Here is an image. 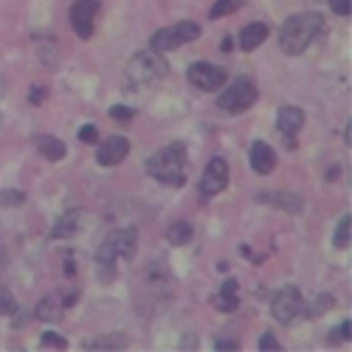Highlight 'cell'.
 <instances>
[{
  "label": "cell",
  "mask_w": 352,
  "mask_h": 352,
  "mask_svg": "<svg viewBox=\"0 0 352 352\" xmlns=\"http://www.w3.org/2000/svg\"><path fill=\"white\" fill-rule=\"evenodd\" d=\"M138 245V231L135 228H116L107 234V240L96 248L94 265H96V279L102 285H110L116 279V262L130 259Z\"/></svg>",
  "instance_id": "cell-1"
},
{
  "label": "cell",
  "mask_w": 352,
  "mask_h": 352,
  "mask_svg": "<svg viewBox=\"0 0 352 352\" xmlns=\"http://www.w3.org/2000/svg\"><path fill=\"white\" fill-rule=\"evenodd\" d=\"M327 23L324 17H321L318 12H299V14H293L282 23L279 28V48L287 54V56H299L305 54L313 40L324 32Z\"/></svg>",
  "instance_id": "cell-2"
},
{
  "label": "cell",
  "mask_w": 352,
  "mask_h": 352,
  "mask_svg": "<svg viewBox=\"0 0 352 352\" xmlns=\"http://www.w3.org/2000/svg\"><path fill=\"white\" fill-rule=\"evenodd\" d=\"M146 175L164 186H184L186 178V144L172 141L146 161Z\"/></svg>",
  "instance_id": "cell-3"
},
{
  "label": "cell",
  "mask_w": 352,
  "mask_h": 352,
  "mask_svg": "<svg viewBox=\"0 0 352 352\" xmlns=\"http://www.w3.org/2000/svg\"><path fill=\"white\" fill-rule=\"evenodd\" d=\"M169 74V65L164 60V54L158 51H138L130 65H127V82L135 85V87H144V85H153L158 79H164Z\"/></svg>",
  "instance_id": "cell-4"
},
{
  "label": "cell",
  "mask_w": 352,
  "mask_h": 352,
  "mask_svg": "<svg viewBox=\"0 0 352 352\" xmlns=\"http://www.w3.org/2000/svg\"><path fill=\"white\" fill-rule=\"evenodd\" d=\"M259 99V87L251 76H237L228 87H223V94L217 96V107L226 113H243Z\"/></svg>",
  "instance_id": "cell-5"
},
{
  "label": "cell",
  "mask_w": 352,
  "mask_h": 352,
  "mask_svg": "<svg viewBox=\"0 0 352 352\" xmlns=\"http://www.w3.org/2000/svg\"><path fill=\"white\" fill-rule=\"evenodd\" d=\"M200 37V25L195 20H184V23H175L169 28H161V32H155L150 37V48L158 51V54H169L175 48H181L192 40Z\"/></svg>",
  "instance_id": "cell-6"
},
{
  "label": "cell",
  "mask_w": 352,
  "mask_h": 352,
  "mask_svg": "<svg viewBox=\"0 0 352 352\" xmlns=\"http://www.w3.org/2000/svg\"><path fill=\"white\" fill-rule=\"evenodd\" d=\"M305 302H307V299L302 296V290H299V287L285 285L282 290H276V293H274L271 313H274V318L279 321V324L290 327L299 316H305Z\"/></svg>",
  "instance_id": "cell-7"
},
{
  "label": "cell",
  "mask_w": 352,
  "mask_h": 352,
  "mask_svg": "<svg viewBox=\"0 0 352 352\" xmlns=\"http://www.w3.org/2000/svg\"><path fill=\"white\" fill-rule=\"evenodd\" d=\"M99 0H76L68 12V20H71V28L79 40H91L94 37V20L99 14Z\"/></svg>",
  "instance_id": "cell-8"
},
{
  "label": "cell",
  "mask_w": 352,
  "mask_h": 352,
  "mask_svg": "<svg viewBox=\"0 0 352 352\" xmlns=\"http://www.w3.org/2000/svg\"><path fill=\"white\" fill-rule=\"evenodd\" d=\"M186 79H189L195 87H200V91L214 94V91H220V87L226 85L228 74H226L220 65H212V63H195V65L186 68Z\"/></svg>",
  "instance_id": "cell-9"
},
{
  "label": "cell",
  "mask_w": 352,
  "mask_h": 352,
  "mask_svg": "<svg viewBox=\"0 0 352 352\" xmlns=\"http://www.w3.org/2000/svg\"><path fill=\"white\" fill-rule=\"evenodd\" d=\"M226 186H228V164H226V158L214 155V158L206 164V169H203L200 192L209 197V195H220Z\"/></svg>",
  "instance_id": "cell-10"
},
{
  "label": "cell",
  "mask_w": 352,
  "mask_h": 352,
  "mask_svg": "<svg viewBox=\"0 0 352 352\" xmlns=\"http://www.w3.org/2000/svg\"><path fill=\"white\" fill-rule=\"evenodd\" d=\"M254 200L262 203V206H274L279 212H287V214H302L305 212V200L299 195H293V192H259Z\"/></svg>",
  "instance_id": "cell-11"
},
{
  "label": "cell",
  "mask_w": 352,
  "mask_h": 352,
  "mask_svg": "<svg viewBox=\"0 0 352 352\" xmlns=\"http://www.w3.org/2000/svg\"><path fill=\"white\" fill-rule=\"evenodd\" d=\"M130 153V141L124 135H110L107 141L99 144V153H96V164L99 166H116L122 164Z\"/></svg>",
  "instance_id": "cell-12"
},
{
  "label": "cell",
  "mask_w": 352,
  "mask_h": 352,
  "mask_svg": "<svg viewBox=\"0 0 352 352\" xmlns=\"http://www.w3.org/2000/svg\"><path fill=\"white\" fill-rule=\"evenodd\" d=\"M302 127H305V110L302 107H279V113H276V130L287 141L296 138V133Z\"/></svg>",
  "instance_id": "cell-13"
},
{
  "label": "cell",
  "mask_w": 352,
  "mask_h": 352,
  "mask_svg": "<svg viewBox=\"0 0 352 352\" xmlns=\"http://www.w3.org/2000/svg\"><path fill=\"white\" fill-rule=\"evenodd\" d=\"M274 166H276V153L265 141H254V146H251V169L256 175H271Z\"/></svg>",
  "instance_id": "cell-14"
},
{
  "label": "cell",
  "mask_w": 352,
  "mask_h": 352,
  "mask_svg": "<svg viewBox=\"0 0 352 352\" xmlns=\"http://www.w3.org/2000/svg\"><path fill=\"white\" fill-rule=\"evenodd\" d=\"M265 40H268V25L265 23H248L240 32V37H237L243 51H256Z\"/></svg>",
  "instance_id": "cell-15"
},
{
  "label": "cell",
  "mask_w": 352,
  "mask_h": 352,
  "mask_svg": "<svg viewBox=\"0 0 352 352\" xmlns=\"http://www.w3.org/2000/svg\"><path fill=\"white\" fill-rule=\"evenodd\" d=\"M240 299H237V279H226L220 293L214 296V307L223 310V313H231V310H237Z\"/></svg>",
  "instance_id": "cell-16"
},
{
  "label": "cell",
  "mask_w": 352,
  "mask_h": 352,
  "mask_svg": "<svg viewBox=\"0 0 352 352\" xmlns=\"http://www.w3.org/2000/svg\"><path fill=\"white\" fill-rule=\"evenodd\" d=\"M63 313H65V305L56 299V296H43V299L37 302V307H34V316H37L40 321H60Z\"/></svg>",
  "instance_id": "cell-17"
},
{
  "label": "cell",
  "mask_w": 352,
  "mask_h": 352,
  "mask_svg": "<svg viewBox=\"0 0 352 352\" xmlns=\"http://www.w3.org/2000/svg\"><path fill=\"white\" fill-rule=\"evenodd\" d=\"M192 237H195V228H192V223H186V220H178V223H172V226L166 228V243H169V245H189Z\"/></svg>",
  "instance_id": "cell-18"
},
{
  "label": "cell",
  "mask_w": 352,
  "mask_h": 352,
  "mask_svg": "<svg viewBox=\"0 0 352 352\" xmlns=\"http://www.w3.org/2000/svg\"><path fill=\"white\" fill-rule=\"evenodd\" d=\"M79 209H71L65 217H60L54 223V228H51V237L54 240H63V237H71V234H76V228H79Z\"/></svg>",
  "instance_id": "cell-19"
},
{
  "label": "cell",
  "mask_w": 352,
  "mask_h": 352,
  "mask_svg": "<svg viewBox=\"0 0 352 352\" xmlns=\"http://www.w3.org/2000/svg\"><path fill=\"white\" fill-rule=\"evenodd\" d=\"M37 146H40V153L48 158V161H63L65 158V144L56 138V135H40L37 138Z\"/></svg>",
  "instance_id": "cell-20"
},
{
  "label": "cell",
  "mask_w": 352,
  "mask_h": 352,
  "mask_svg": "<svg viewBox=\"0 0 352 352\" xmlns=\"http://www.w3.org/2000/svg\"><path fill=\"white\" fill-rule=\"evenodd\" d=\"M333 307V296L330 293H318L316 299H310V305L305 302V318H316V316H324Z\"/></svg>",
  "instance_id": "cell-21"
},
{
  "label": "cell",
  "mask_w": 352,
  "mask_h": 352,
  "mask_svg": "<svg viewBox=\"0 0 352 352\" xmlns=\"http://www.w3.org/2000/svg\"><path fill=\"white\" fill-rule=\"evenodd\" d=\"M243 9V0H214V6L209 9V17L212 20H220V17H228L234 12Z\"/></svg>",
  "instance_id": "cell-22"
},
{
  "label": "cell",
  "mask_w": 352,
  "mask_h": 352,
  "mask_svg": "<svg viewBox=\"0 0 352 352\" xmlns=\"http://www.w3.org/2000/svg\"><path fill=\"white\" fill-rule=\"evenodd\" d=\"M127 338L124 336H104V338H96V341H87L85 349H124Z\"/></svg>",
  "instance_id": "cell-23"
},
{
  "label": "cell",
  "mask_w": 352,
  "mask_h": 352,
  "mask_svg": "<svg viewBox=\"0 0 352 352\" xmlns=\"http://www.w3.org/2000/svg\"><path fill=\"white\" fill-rule=\"evenodd\" d=\"M349 231H352V214H344L336 234H333V245L336 248H346L349 245Z\"/></svg>",
  "instance_id": "cell-24"
},
{
  "label": "cell",
  "mask_w": 352,
  "mask_h": 352,
  "mask_svg": "<svg viewBox=\"0 0 352 352\" xmlns=\"http://www.w3.org/2000/svg\"><path fill=\"white\" fill-rule=\"evenodd\" d=\"M40 341H43L45 349H68V338L60 336V333H54V330H45Z\"/></svg>",
  "instance_id": "cell-25"
},
{
  "label": "cell",
  "mask_w": 352,
  "mask_h": 352,
  "mask_svg": "<svg viewBox=\"0 0 352 352\" xmlns=\"http://www.w3.org/2000/svg\"><path fill=\"white\" fill-rule=\"evenodd\" d=\"M133 116H135V110L127 107V104H116V107H110V119H113V122L127 124V122H133Z\"/></svg>",
  "instance_id": "cell-26"
},
{
  "label": "cell",
  "mask_w": 352,
  "mask_h": 352,
  "mask_svg": "<svg viewBox=\"0 0 352 352\" xmlns=\"http://www.w3.org/2000/svg\"><path fill=\"white\" fill-rule=\"evenodd\" d=\"M23 203H25V195L23 192H12V189L0 192V206H23Z\"/></svg>",
  "instance_id": "cell-27"
},
{
  "label": "cell",
  "mask_w": 352,
  "mask_h": 352,
  "mask_svg": "<svg viewBox=\"0 0 352 352\" xmlns=\"http://www.w3.org/2000/svg\"><path fill=\"white\" fill-rule=\"evenodd\" d=\"M17 313V302L9 290H0V316H12Z\"/></svg>",
  "instance_id": "cell-28"
},
{
  "label": "cell",
  "mask_w": 352,
  "mask_h": 352,
  "mask_svg": "<svg viewBox=\"0 0 352 352\" xmlns=\"http://www.w3.org/2000/svg\"><path fill=\"white\" fill-rule=\"evenodd\" d=\"M79 141H85V144H96V141H99V130H96L94 124L79 127Z\"/></svg>",
  "instance_id": "cell-29"
},
{
  "label": "cell",
  "mask_w": 352,
  "mask_h": 352,
  "mask_svg": "<svg viewBox=\"0 0 352 352\" xmlns=\"http://www.w3.org/2000/svg\"><path fill=\"white\" fill-rule=\"evenodd\" d=\"M330 3V9L336 12V14H341V17H349V12H352V0H327Z\"/></svg>",
  "instance_id": "cell-30"
},
{
  "label": "cell",
  "mask_w": 352,
  "mask_h": 352,
  "mask_svg": "<svg viewBox=\"0 0 352 352\" xmlns=\"http://www.w3.org/2000/svg\"><path fill=\"white\" fill-rule=\"evenodd\" d=\"M349 336H352V324H349V318H346V321H341V324H338V330L333 333V338H338V341L349 344Z\"/></svg>",
  "instance_id": "cell-31"
},
{
  "label": "cell",
  "mask_w": 352,
  "mask_h": 352,
  "mask_svg": "<svg viewBox=\"0 0 352 352\" xmlns=\"http://www.w3.org/2000/svg\"><path fill=\"white\" fill-rule=\"evenodd\" d=\"M259 349H279V344H276V338H274L271 333H262V338H259Z\"/></svg>",
  "instance_id": "cell-32"
},
{
  "label": "cell",
  "mask_w": 352,
  "mask_h": 352,
  "mask_svg": "<svg viewBox=\"0 0 352 352\" xmlns=\"http://www.w3.org/2000/svg\"><path fill=\"white\" fill-rule=\"evenodd\" d=\"M43 94H45V87H34V91H28V102L40 104L43 102Z\"/></svg>",
  "instance_id": "cell-33"
},
{
  "label": "cell",
  "mask_w": 352,
  "mask_h": 352,
  "mask_svg": "<svg viewBox=\"0 0 352 352\" xmlns=\"http://www.w3.org/2000/svg\"><path fill=\"white\" fill-rule=\"evenodd\" d=\"M214 346H217V349H237L240 344H237V341H226V338H223V341H217Z\"/></svg>",
  "instance_id": "cell-34"
},
{
  "label": "cell",
  "mask_w": 352,
  "mask_h": 352,
  "mask_svg": "<svg viewBox=\"0 0 352 352\" xmlns=\"http://www.w3.org/2000/svg\"><path fill=\"white\" fill-rule=\"evenodd\" d=\"M197 344H195V336H189V338H184V344H181V349H195Z\"/></svg>",
  "instance_id": "cell-35"
},
{
  "label": "cell",
  "mask_w": 352,
  "mask_h": 352,
  "mask_svg": "<svg viewBox=\"0 0 352 352\" xmlns=\"http://www.w3.org/2000/svg\"><path fill=\"white\" fill-rule=\"evenodd\" d=\"M344 141H346V146L352 144V127H349V122H346V130H344Z\"/></svg>",
  "instance_id": "cell-36"
},
{
  "label": "cell",
  "mask_w": 352,
  "mask_h": 352,
  "mask_svg": "<svg viewBox=\"0 0 352 352\" xmlns=\"http://www.w3.org/2000/svg\"><path fill=\"white\" fill-rule=\"evenodd\" d=\"M65 274H68V276H74V259H71V256L65 259Z\"/></svg>",
  "instance_id": "cell-37"
},
{
  "label": "cell",
  "mask_w": 352,
  "mask_h": 352,
  "mask_svg": "<svg viewBox=\"0 0 352 352\" xmlns=\"http://www.w3.org/2000/svg\"><path fill=\"white\" fill-rule=\"evenodd\" d=\"M231 43H234V40H231V34H228V37L223 40V51H228V48H231Z\"/></svg>",
  "instance_id": "cell-38"
},
{
  "label": "cell",
  "mask_w": 352,
  "mask_h": 352,
  "mask_svg": "<svg viewBox=\"0 0 352 352\" xmlns=\"http://www.w3.org/2000/svg\"><path fill=\"white\" fill-rule=\"evenodd\" d=\"M0 262H3V251H0Z\"/></svg>",
  "instance_id": "cell-39"
}]
</instances>
